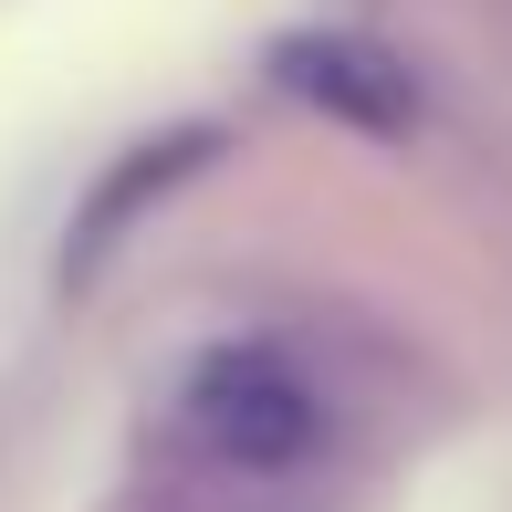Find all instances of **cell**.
<instances>
[{
    "instance_id": "obj_1",
    "label": "cell",
    "mask_w": 512,
    "mask_h": 512,
    "mask_svg": "<svg viewBox=\"0 0 512 512\" xmlns=\"http://www.w3.org/2000/svg\"><path fill=\"white\" fill-rule=\"evenodd\" d=\"M178 429L230 471H304L324 450V398L283 345H209L178 387Z\"/></svg>"
},
{
    "instance_id": "obj_2",
    "label": "cell",
    "mask_w": 512,
    "mask_h": 512,
    "mask_svg": "<svg viewBox=\"0 0 512 512\" xmlns=\"http://www.w3.org/2000/svg\"><path fill=\"white\" fill-rule=\"evenodd\" d=\"M272 84L293 105L356 126V136H408L418 126V74L366 32H283L272 42Z\"/></svg>"
},
{
    "instance_id": "obj_3",
    "label": "cell",
    "mask_w": 512,
    "mask_h": 512,
    "mask_svg": "<svg viewBox=\"0 0 512 512\" xmlns=\"http://www.w3.org/2000/svg\"><path fill=\"white\" fill-rule=\"evenodd\" d=\"M209 147H220L209 126H189V136H157V147H136V168H126V178H105V189H95V209H84V230H74V262H95V251L115 241V230H126V220H136V209H147L157 189H178V178H189Z\"/></svg>"
}]
</instances>
